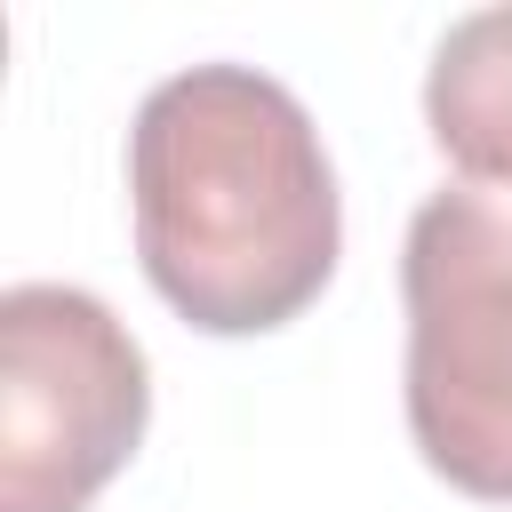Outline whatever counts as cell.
Wrapping results in <instances>:
<instances>
[{"instance_id":"obj_1","label":"cell","mask_w":512,"mask_h":512,"mask_svg":"<svg viewBox=\"0 0 512 512\" xmlns=\"http://www.w3.org/2000/svg\"><path fill=\"white\" fill-rule=\"evenodd\" d=\"M128 208L144 280L208 336L296 320L344 248L320 128L256 64H192L136 104Z\"/></svg>"},{"instance_id":"obj_2","label":"cell","mask_w":512,"mask_h":512,"mask_svg":"<svg viewBox=\"0 0 512 512\" xmlns=\"http://www.w3.org/2000/svg\"><path fill=\"white\" fill-rule=\"evenodd\" d=\"M400 304L424 464L480 504H512V192H432L408 216Z\"/></svg>"},{"instance_id":"obj_3","label":"cell","mask_w":512,"mask_h":512,"mask_svg":"<svg viewBox=\"0 0 512 512\" xmlns=\"http://www.w3.org/2000/svg\"><path fill=\"white\" fill-rule=\"evenodd\" d=\"M144 424L152 368L104 296L64 280L0 296V512H88Z\"/></svg>"},{"instance_id":"obj_4","label":"cell","mask_w":512,"mask_h":512,"mask_svg":"<svg viewBox=\"0 0 512 512\" xmlns=\"http://www.w3.org/2000/svg\"><path fill=\"white\" fill-rule=\"evenodd\" d=\"M424 120L464 184L512 192V8H480L440 32L424 72Z\"/></svg>"}]
</instances>
